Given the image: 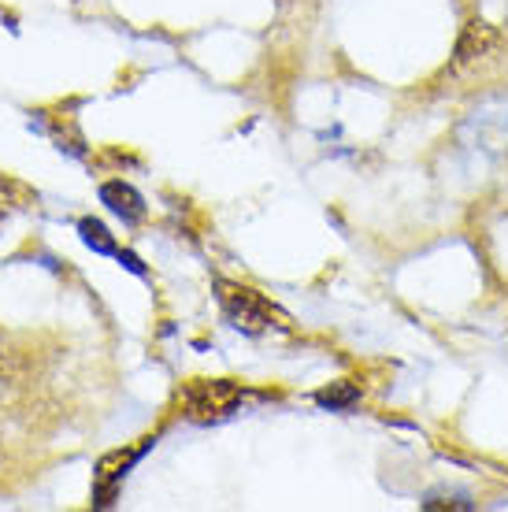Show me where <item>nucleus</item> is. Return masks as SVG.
Segmentation results:
<instances>
[{
    "label": "nucleus",
    "mask_w": 508,
    "mask_h": 512,
    "mask_svg": "<svg viewBox=\"0 0 508 512\" xmlns=\"http://www.w3.org/2000/svg\"><path fill=\"white\" fill-rule=\"evenodd\" d=\"M356 397H360V390H356L353 383H338V386H331V390H319L316 401L323 409H349Z\"/></svg>",
    "instance_id": "7"
},
{
    "label": "nucleus",
    "mask_w": 508,
    "mask_h": 512,
    "mask_svg": "<svg viewBox=\"0 0 508 512\" xmlns=\"http://www.w3.org/2000/svg\"><path fill=\"white\" fill-rule=\"evenodd\" d=\"M216 294H219V308L223 316L230 320V327H238L242 334H264L275 320V312L267 308V301L249 286H238V282L219 279L216 282Z\"/></svg>",
    "instance_id": "2"
},
{
    "label": "nucleus",
    "mask_w": 508,
    "mask_h": 512,
    "mask_svg": "<svg viewBox=\"0 0 508 512\" xmlns=\"http://www.w3.org/2000/svg\"><path fill=\"white\" fill-rule=\"evenodd\" d=\"M78 231H82V242H86L93 253H115L119 256L112 234L104 231V223H97V219H82V223H78Z\"/></svg>",
    "instance_id": "6"
},
{
    "label": "nucleus",
    "mask_w": 508,
    "mask_h": 512,
    "mask_svg": "<svg viewBox=\"0 0 508 512\" xmlns=\"http://www.w3.org/2000/svg\"><path fill=\"white\" fill-rule=\"evenodd\" d=\"M101 201L112 208L119 219H127V223H138L145 216V201H141V193L127 182H104L101 186Z\"/></svg>",
    "instance_id": "4"
},
{
    "label": "nucleus",
    "mask_w": 508,
    "mask_h": 512,
    "mask_svg": "<svg viewBox=\"0 0 508 512\" xmlns=\"http://www.w3.org/2000/svg\"><path fill=\"white\" fill-rule=\"evenodd\" d=\"M497 45V30L486 23H468L464 26V34H460V45H457V64H471V60H479L486 52Z\"/></svg>",
    "instance_id": "5"
},
{
    "label": "nucleus",
    "mask_w": 508,
    "mask_h": 512,
    "mask_svg": "<svg viewBox=\"0 0 508 512\" xmlns=\"http://www.w3.org/2000/svg\"><path fill=\"white\" fill-rule=\"evenodd\" d=\"M423 509H427V512H438V509H460V512H468L471 501L460 498V494H434V498L423 501Z\"/></svg>",
    "instance_id": "8"
},
{
    "label": "nucleus",
    "mask_w": 508,
    "mask_h": 512,
    "mask_svg": "<svg viewBox=\"0 0 508 512\" xmlns=\"http://www.w3.org/2000/svg\"><path fill=\"white\" fill-rule=\"evenodd\" d=\"M145 446H149V442H145ZM145 446L127 449V453L119 449V453H108V457H104L101 468H97V494H93V498H97V505H112L115 487L123 483V475H127L130 468H134V461L145 453Z\"/></svg>",
    "instance_id": "3"
},
{
    "label": "nucleus",
    "mask_w": 508,
    "mask_h": 512,
    "mask_svg": "<svg viewBox=\"0 0 508 512\" xmlns=\"http://www.w3.org/2000/svg\"><path fill=\"white\" fill-rule=\"evenodd\" d=\"M12 205H15V186L0 179V223H4V216L12 212Z\"/></svg>",
    "instance_id": "9"
},
{
    "label": "nucleus",
    "mask_w": 508,
    "mask_h": 512,
    "mask_svg": "<svg viewBox=\"0 0 508 512\" xmlns=\"http://www.w3.org/2000/svg\"><path fill=\"white\" fill-rule=\"evenodd\" d=\"M245 390L230 379H193L182 390V409L193 423H212L227 420L230 412L242 405Z\"/></svg>",
    "instance_id": "1"
}]
</instances>
